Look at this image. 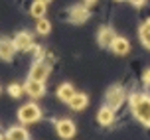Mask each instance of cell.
<instances>
[{"label": "cell", "instance_id": "6da1fadb", "mask_svg": "<svg viewBox=\"0 0 150 140\" xmlns=\"http://www.w3.org/2000/svg\"><path fill=\"white\" fill-rule=\"evenodd\" d=\"M132 111H134L136 118L144 122V124H150V99L146 97H140L134 105H132Z\"/></svg>", "mask_w": 150, "mask_h": 140}, {"label": "cell", "instance_id": "7a4b0ae2", "mask_svg": "<svg viewBox=\"0 0 150 140\" xmlns=\"http://www.w3.org/2000/svg\"><path fill=\"white\" fill-rule=\"evenodd\" d=\"M18 118L22 122H36L38 118H40V109H38L36 105H24L22 109L18 111Z\"/></svg>", "mask_w": 150, "mask_h": 140}, {"label": "cell", "instance_id": "3957f363", "mask_svg": "<svg viewBox=\"0 0 150 140\" xmlns=\"http://www.w3.org/2000/svg\"><path fill=\"white\" fill-rule=\"evenodd\" d=\"M30 75H32V79H36V81H45V77L50 75V65L44 63V61H38V63H34Z\"/></svg>", "mask_w": 150, "mask_h": 140}, {"label": "cell", "instance_id": "277c9868", "mask_svg": "<svg viewBox=\"0 0 150 140\" xmlns=\"http://www.w3.org/2000/svg\"><path fill=\"white\" fill-rule=\"evenodd\" d=\"M122 99H125V95H122V91H120L119 87H112L111 91H109V93H107V105H109V107H115V109H117V107H120V105H122Z\"/></svg>", "mask_w": 150, "mask_h": 140}, {"label": "cell", "instance_id": "5b68a950", "mask_svg": "<svg viewBox=\"0 0 150 140\" xmlns=\"http://www.w3.org/2000/svg\"><path fill=\"white\" fill-rule=\"evenodd\" d=\"M14 45H16V49H22V52L30 49L32 47V36L26 34V32H20V34L14 37Z\"/></svg>", "mask_w": 150, "mask_h": 140}, {"label": "cell", "instance_id": "8992f818", "mask_svg": "<svg viewBox=\"0 0 150 140\" xmlns=\"http://www.w3.org/2000/svg\"><path fill=\"white\" fill-rule=\"evenodd\" d=\"M57 134L61 138H71L75 134V126L71 120H59L57 122Z\"/></svg>", "mask_w": 150, "mask_h": 140}, {"label": "cell", "instance_id": "52a82bcc", "mask_svg": "<svg viewBox=\"0 0 150 140\" xmlns=\"http://www.w3.org/2000/svg\"><path fill=\"white\" fill-rule=\"evenodd\" d=\"M14 49H16L14 42H8V40H0V59H4V61L12 59V55H14Z\"/></svg>", "mask_w": 150, "mask_h": 140}, {"label": "cell", "instance_id": "ba28073f", "mask_svg": "<svg viewBox=\"0 0 150 140\" xmlns=\"http://www.w3.org/2000/svg\"><path fill=\"white\" fill-rule=\"evenodd\" d=\"M26 91L30 97H42L44 95V81H36V79H30L28 85H26Z\"/></svg>", "mask_w": 150, "mask_h": 140}, {"label": "cell", "instance_id": "9c48e42d", "mask_svg": "<svg viewBox=\"0 0 150 140\" xmlns=\"http://www.w3.org/2000/svg\"><path fill=\"white\" fill-rule=\"evenodd\" d=\"M69 18H71V22H75V24H81L83 20H87V18H89V10H87L85 6H75L73 10H71Z\"/></svg>", "mask_w": 150, "mask_h": 140}, {"label": "cell", "instance_id": "30bf717a", "mask_svg": "<svg viewBox=\"0 0 150 140\" xmlns=\"http://www.w3.org/2000/svg\"><path fill=\"white\" fill-rule=\"evenodd\" d=\"M97 120L101 122V124H111L112 120H115V111H112L111 107H103L101 111H99V115H97Z\"/></svg>", "mask_w": 150, "mask_h": 140}, {"label": "cell", "instance_id": "8fae6325", "mask_svg": "<svg viewBox=\"0 0 150 140\" xmlns=\"http://www.w3.org/2000/svg\"><path fill=\"white\" fill-rule=\"evenodd\" d=\"M115 42V32L111 28H101L99 30V44L101 45H111Z\"/></svg>", "mask_w": 150, "mask_h": 140}, {"label": "cell", "instance_id": "7c38bea8", "mask_svg": "<svg viewBox=\"0 0 150 140\" xmlns=\"http://www.w3.org/2000/svg\"><path fill=\"white\" fill-rule=\"evenodd\" d=\"M111 47H112L115 53H120V55H125V53L130 49V45H128V42L125 37H115V42L111 44Z\"/></svg>", "mask_w": 150, "mask_h": 140}, {"label": "cell", "instance_id": "4fadbf2b", "mask_svg": "<svg viewBox=\"0 0 150 140\" xmlns=\"http://www.w3.org/2000/svg\"><path fill=\"white\" fill-rule=\"evenodd\" d=\"M85 105H87V97L83 95V93H75L71 97V101H69V107L73 111H81V109H85Z\"/></svg>", "mask_w": 150, "mask_h": 140}, {"label": "cell", "instance_id": "5bb4252c", "mask_svg": "<svg viewBox=\"0 0 150 140\" xmlns=\"http://www.w3.org/2000/svg\"><path fill=\"white\" fill-rule=\"evenodd\" d=\"M57 95H59V99H61V101L69 103V101H71V97L75 95V91H73V87H71V85H67V83H65V85H61V87H59Z\"/></svg>", "mask_w": 150, "mask_h": 140}, {"label": "cell", "instance_id": "9a60e30c", "mask_svg": "<svg viewBox=\"0 0 150 140\" xmlns=\"http://www.w3.org/2000/svg\"><path fill=\"white\" fill-rule=\"evenodd\" d=\"M6 138H10V140H24V138H28V132H26L24 128H20V126H16V128H10V130H8Z\"/></svg>", "mask_w": 150, "mask_h": 140}, {"label": "cell", "instance_id": "2e32d148", "mask_svg": "<svg viewBox=\"0 0 150 140\" xmlns=\"http://www.w3.org/2000/svg\"><path fill=\"white\" fill-rule=\"evenodd\" d=\"M140 40H142V44L150 49V20L140 28Z\"/></svg>", "mask_w": 150, "mask_h": 140}, {"label": "cell", "instance_id": "e0dca14e", "mask_svg": "<svg viewBox=\"0 0 150 140\" xmlns=\"http://www.w3.org/2000/svg\"><path fill=\"white\" fill-rule=\"evenodd\" d=\"M45 12V2L42 0H36L34 4H32V16H36V18H42Z\"/></svg>", "mask_w": 150, "mask_h": 140}, {"label": "cell", "instance_id": "ac0fdd59", "mask_svg": "<svg viewBox=\"0 0 150 140\" xmlns=\"http://www.w3.org/2000/svg\"><path fill=\"white\" fill-rule=\"evenodd\" d=\"M36 28H38V32H40V34H47V32H50V22L42 18V20L38 22V26H36Z\"/></svg>", "mask_w": 150, "mask_h": 140}, {"label": "cell", "instance_id": "d6986e66", "mask_svg": "<svg viewBox=\"0 0 150 140\" xmlns=\"http://www.w3.org/2000/svg\"><path fill=\"white\" fill-rule=\"evenodd\" d=\"M8 93L12 97H20L22 95V89H20V85H10V87H8Z\"/></svg>", "mask_w": 150, "mask_h": 140}, {"label": "cell", "instance_id": "ffe728a7", "mask_svg": "<svg viewBox=\"0 0 150 140\" xmlns=\"http://www.w3.org/2000/svg\"><path fill=\"white\" fill-rule=\"evenodd\" d=\"M144 83H146V85H150V69H146V71H144Z\"/></svg>", "mask_w": 150, "mask_h": 140}, {"label": "cell", "instance_id": "44dd1931", "mask_svg": "<svg viewBox=\"0 0 150 140\" xmlns=\"http://www.w3.org/2000/svg\"><path fill=\"white\" fill-rule=\"evenodd\" d=\"M130 2H132V4H136V6H140V4H142L144 0H130Z\"/></svg>", "mask_w": 150, "mask_h": 140}, {"label": "cell", "instance_id": "7402d4cb", "mask_svg": "<svg viewBox=\"0 0 150 140\" xmlns=\"http://www.w3.org/2000/svg\"><path fill=\"white\" fill-rule=\"evenodd\" d=\"M42 2H50V0H42Z\"/></svg>", "mask_w": 150, "mask_h": 140}, {"label": "cell", "instance_id": "603a6c76", "mask_svg": "<svg viewBox=\"0 0 150 140\" xmlns=\"http://www.w3.org/2000/svg\"><path fill=\"white\" fill-rule=\"evenodd\" d=\"M87 2H95V0H87Z\"/></svg>", "mask_w": 150, "mask_h": 140}]
</instances>
